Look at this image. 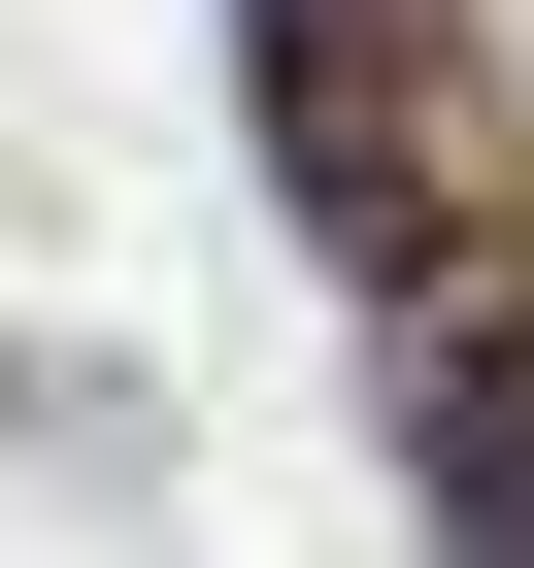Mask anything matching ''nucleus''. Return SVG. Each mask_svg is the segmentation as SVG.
<instances>
[{"mask_svg":"<svg viewBox=\"0 0 534 568\" xmlns=\"http://www.w3.org/2000/svg\"><path fill=\"white\" fill-rule=\"evenodd\" d=\"M234 68H267V168H301V234L401 302V267L468 234V168H434V0H234Z\"/></svg>","mask_w":534,"mask_h":568,"instance_id":"1","label":"nucleus"},{"mask_svg":"<svg viewBox=\"0 0 534 568\" xmlns=\"http://www.w3.org/2000/svg\"><path fill=\"white\" fill-rule=\"evenodd\" d=\"M401 435H434V568H534V267L501 234L401 267Z\"/></svg>","mask_w":534,"mask_h":568,"instance_id":"2","label":"nucleus"}]
</instances>
